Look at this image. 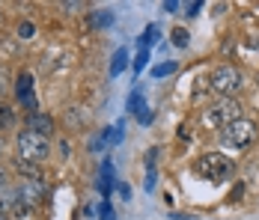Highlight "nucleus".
Returning a JSON list of instances; mask_svg holds the SVG:
<instances>
[{
	"mask_svg": "<svg viewBox=\"0 0 259 220\" xmlns=\"http://www.w3.org/2000/svg\"><path fill=\"white\" fill-rule=\"evenodd\" d=\"M15 149H18L15 158L30 161V164H42V161H48V155H51V143H48V137H42V134H36V131H18V137H15Z\"/></svg>",
	"mask_w": 259,
	"mask_h": 220,
	"instance_id": "nucleus-1",
	"label": "nucleus"
},
{
	"mask_svg": "<svg viewBox=\"0 0 259 220\" xmlns=\"http://www.w3.org/2000/svg\"><path fill=\"white\" fill-rule=\"evenodd\" d=\"M197 172L203 179H211V182H224L227 175H233V161L221 152H206L197 161Z\"/></svg>",
	"mask_w": 259,
	"mask_h": 220,
	"instance_id": "nucleus-2",
	"label": "nucleus"
},
{
	"mask_svg": "<svg viewBox=\"0 0 259 220\" xmlns=\"http://www.w3.org/2000/svg\"><path fill=\"white\" fill-rule=\"evenodd\" d=\"M241 119V104L235 98H221L218 104H211L206 110V122H211L214 128H227Z\"/></svg>",
	"mask_w": 259,
	"mask_h": 220,
	"instance_id": "nucleus-3",
	"label": "nucleus"
},
{
	"mask_svg": "<svg viewBox=\"0 0 259 220\" xmlns=\"http://www.w3.org/2000/svg\"><path fill=\"white\" fill-rule=\"evenodd\" d=\"M208 83H211V90H214L218 96L230 98L241 90V72H238L235 66H218V69L211 72V80H208Z\"/></svg>",
	"mask_w": 259,
	"mask_h": 220,
	"instance_id": "nucleus-4",
	"label": "nucleus"
},
{
	"mask_svg": "<svg viewBox=\"0 0 259 220\" xmlns=\"http://www.w3.org/2000/svg\"><path fill=\"white\" fill-rule=\"evenodd\" d=\"M221 140H224L227 146H235V149L250 146V143L256 140V125L247 122V119H238V122L227 125V128L221 131Z\"/></svg>",
	"mask_w": 259,
	"mask_h": 220,
	"instance_id": "nucleus-5",
	"label": "nucleus"
},
{
	"mask_svg": "<svg viewBox=\"0 0 259 220\" xmlns=\"http://www.w3.org/2000/svg\"><path fill=\"white\" fill-rule=\"evenodd\" d=\"M15 191H18V196H21V202H24L27 208H39L45 202V185H42V179H24Z\"/></svg>",
	"mask_w": 259,
	"mask_h": 220,
	"instance_id": "nucleus-6",
	"label": "nucleus"
},
{
	"mask_svg": "<svg viewBox=\"0 0 259 220\" xmlns=\"http://www.w3.org/2000/svg\"><path fill=\"white\" fill-rule=\"evenodd\" d=\"M15 96H18V101H21V107H27V113H36L39 101H36V96H33V74L30 72H21L18 86H15Z\"/></svg>",
	"mask_w": 259,
	"mask_h": 220,
	"instance_id": "nucleus-7",
	"label": "nucleus"
},
{
	"mask_svg": "<svg viewBox=\"0 0 259 220\" xmlns=\"http://www.w3.org/2000/svg\"><path fill=\"white\" fill-rule=\"evenodd\" d=\"M27 131H36V134H42V137H51L54 134V119L48 113H27Z\"/></svg>",
	"mask_w": 259,
	"mask_h": 220,
	"instance_id": "nucleus-8",
	"label": "nucleus"
},
{
	"mask_svg": "<svg viewBox=\"0 0 259 220\" xmlns=\"http://www.w3.org/2000/svg\"><path fill=\"white\" fill-rule=\"evenodd\" d=\"M128 110L137 116V119H140V122H149V119H152V116L146 113V98H143V93H140V90H134V93L128 96Z\"/></svg>",
	"mask_w": 259,
	"mask_h": 220,
	"instance_id": "nucleus-9",
	"label": "nucleus"
},
{
	"mask_svg": "<svg viewBox=\"0 0 259 220\" xmlns=\"http://www.w3.org/2000/svg\"><path fill=\"white\" fill-rule=\"evenodd\" d=\"M110 188H113V164H110V161H104V164H102V179H99V191L107 196V194H110Z\"/></svg>",
	"mask_w": 259,
	"mask_h": 220,
	"instance_id": "nucleus-10",
	"label": "nucleus"
},
{
	"mask_svg": "<svg viewBox=\"0 0 259 220\" xmlns=\"http://www.w3.org/2000/svg\"><path fill=\"white\" fill-rule=\"evenodd\" d=\"M110 140H116V134H113V128H104L96 140H90V152H93V155H99V152L110 143Z\"/></svg>",
	"mask_w": 259,
	"mask_h": 220,
	"instance_id": "nucleus-11",
	"label": "nucleus"
},
{
	"mask_svg": "<svg viewBox=\"0 0 259 220\" xmlns=\"http://www.w3.org/2000/svg\"><path fill=\"white\" fill-rule=\"evenodd\" d=\"M125 66H128V51L119 48L116 54H113V60H110V74H113V77H116V74H122V72H125Z\"/></svg>",
	"mask_w": 259,
	"mask_h": 220,
	"instance_id": "nucleus-12",
	"label": "nucleus"
},
{
	"mask_svg": "<svg viewBox=\"0 0 259 220\" xmlns=\"http://www.w3.org/2000/svg\"><path fill=\"white\" fill-rule=\"evenodd\" d=\"M15 170L24 172V179H39V164H30V161H21V158H15Z\"/></svg>",
	"mask_w": 259,
	"mask_h": 220,
	"instance_id": "nucleus-13",
	"label": "nucleus"
},
{
	"mask_svg": "<svg viewBox=\"0 0 259 220\" xmlns=\"http://www.w3.org/2000/svg\"><path fill=\"white\" fill-rule=\"evenodd\" d=\"M155 39H158V24H149L146 30H143V36H140V42H137V45H140V51H146Z\"/></svg>",
	"mask_w": 259,
	"mask_h": 220,
	"instance_id": "nucleus-14",
	"label": "nucleus"
},
{
	"mask_svg": "<svg viewBox=\"0 0 259 220\" xmlns=\"http://www.w3.org/2000/svg\"><path fill=\"white\" fill-rule=\"evenodd\" d=\"M12 119H15V116H12V107H9L6 101H0V131H3V128H9Z\"/></svg>",
	"mask_w": 259,
	"mask_h": 220,
	"instance_id": "nucleus-15",
	"label": "nucleus"
},
{
	"mask_svg": "<svg viewBox=\"0 0 259 220\" xmlns=\"http://www.w3.org/2000/svg\"><path fill=\"white\" fill-rule=\"evenodd\" d=\"M173 45L176 48H188V30L185 27H176L173 30Z\"/></svg>",
	"mask_w": 259,
	"mask_h": 220,
	"instance_id": "nucleus-16",
	"label": "nucleus"
},
{
	"mask_svg": "<svg viewBox=\"0 0 259 220\" xmlns=\"http://www.w3.org/2000/svg\"><path fill=\"white\" fill-rule=\"evenodd\" d=\"M93 24H96V27H107V24H113V12H110V9H102V12H99V15L93 18Z\"/></svg>",
	"mask_w": 259,
	"mask_h": 220,
	"instance_id": "nucleus-17",
	"label": "nucleus"
},
{
	"mask_svg": "<svg viewBox=\"0 0 259 220\" xmlns=\"http://www.w3.org/2000/svg\"><path fill=\"white\" fill-rule=\"evenodd\" d=\"M173 72H176V63H164V66H155L152 69L155 77H164V74H173Z\"/></svg>",
	"mask_w": 259,
	"mask_h": 220,
	"instance_id": "nucleus-18",
	"label": "nucleus"
},
{
	"mask_svg": "<svg viewBox=\"0 0 259 220\" xmlns=\"http://www.w3.org/2000/svg\"><path fill=\"white\" fill-rule=\"evenodd\" d=\"M146 60H149V51H140V54H137V60H134V72H137V74L146 69Z\"/></svg>",
	"mask_w": 259,
	"mask_h": 220,
	"instance_id": "nucleus-19",
	"label": "nucleus"
},
{
	"mask_svg": "<svg viewBox=\"0 0 259 220\" xmlns=\"http://www.w3.org/2000/svg\"><path fill=\"white\" fill-rule=\"evenodd\" d=\"M6 191H9V170L0 167V196L6 194Z\"/></svg>",
	"mask_w": 259,
	"mask_h": 220,
	"instance_id": "nucleus-20",
	"label": "nucleus"
},
{
	"mask_svg": "<svg viewBox=\"0 0 259 220\" xmlns=\"http://www.w3.org/2000/svg\"><path fill=\"white\" fill-rule=\"evenodd\" d=\"M155 179H158L155 167H146V191H152V188H155Z\"/></svg>",
	"mask_w": 259,
	"mask_h": 220,
	"instance_id": "nucleus-21",
	"label": "nucleus"
},
{
	"mask_svg": "<svg viewBox=\"0 0 259 220\" xmlns=\"http://www.w3.org/2000/svg\"><path fill=\"white\" fill-rule=\"evenodd\" d=\"M18 36H21V39H30V36H33V24H30V21L18 24Z\"/></svg>",
	"mask_w": 259,
	"mask_h": 220,
	"instance_id": "nucleus-22",
	"label": "nucleus"
},
{
	"mask_svg": "<svg viewBox=\"0 0 259 220\" xmlns=\"http://www.w3.org/2000/svg\"><path fill=\"white\" fill-rule=\"evenodd\" d=\"M116 191H119V196H122L125 202L131 199V188H128V185H122V182H119V185H116Z\"/></svg>",
	"mask_w": 259,
	"mask_h": 220,
	"instance_id": "nucleus-23",
	"label": "nucleus"
},
{
	"mask_svg": "<svg viewBox=\"0 0 259 220\" xmlns=\"http://www.w3.org/2000/svg\"><path fill=\"white\" fill-rule=\"evenodd\" d=\"M63 9H66V12H75V9H83V3H78V0H72V3H69V0H66V3H63Z\"/></svg>",
	"mask_w": 259,
	"mask_h": 220,
	"instance_id": "nucleus-24",
	"label": "nucleus"
},
{
	"mask_svg": "<svg viewBox=\"0 0 259 220\" xmlns=\"http://www.w3.org/2000/svg\"><path fill=\"white\" fill-rule=\"evenodd\" d=\"M102 220H113V208H110V202H104L102 205Z\"/></svg>",
	"mask_w": 259,
	"mask_h": 220,
	"instance_id": "nucleus-25",
	"label": "nucleus"
},
{
	"mask_svg": "<svg viewBox=\"0 0 259 220\" xmlns=\"http://www.w3.org/2000/svg\"><path fill=\"white\" fill-rule=\"evenodd\" d=\"M200 6H203V3H191V6H185V15H197Z\"/></svg>",
	"mask_w": 259,
	"mask_h": 220,
	"instance_id": "nucleus-26",
	"label": "nucleus"
},
{
	"mask_svg": "<svg viewBox=\"0 0 259 220\" xmlns=\"http://www.w3.org/2000/svg\"><path fill=\"white\" fill-rule=\"evenodd\" d=\"M176 9H179V3H176V0H167V3H164V12H176Z\"/></svg>",
	"mask_w": 259,
	"mask_h": 220,
	"instance_id": "nucleus-27",
	"label": "nucleus"
},
{
	"mask_svg": "<svg viewBox=\"0 0 259 220\" xmlns=\"http://www.w3.org/2000/svg\"><path fill=\"white\" fill-rule=\"evenodd\" d=\"M0 220H12V217H9V214H6V211H0Z\"/></svg>",
	"mask_w": 259,
	"mask_h": 220,
	"instance_id": "nucleus-28",
	"label": "nucleus"
},
{
	"mask_svg": "<svg viewBox=\"0 0 259 220\" xmlns=\"http://www.w3.org/2000/svg\"><path fill=\"white\" fill-rule=\"evenodd\" d=\"M0 155H3V143H0Z\"/></svg>",
	"mask_w": 259,
	"mask_h": 220,
	"instance_id": "nucleus-29",
	"label": "nucleus"
},
{
	"mask_svg": "<svg viewBox=\"0 0 259 220\" xmlns=\"http://www.w3.org/2000/svg\"><path fill=\"white\" fill-rule=\"evenodd\" d=\"M0 18H3V15H0Z\"/></svg>",
	"mask_w": 259,
	"mask_h": 220,
	"instance_id": "nucleus-30",
	"label": "nucleus"
}]
</instances>
